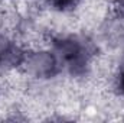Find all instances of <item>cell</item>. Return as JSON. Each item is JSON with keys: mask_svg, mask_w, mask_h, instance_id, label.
Returning <instances> with one entry per match:
<instances>
[{"mask_svg": "<svg viewBox=\"0 0 124 123\" xmlns=\"http://www.w3.org/2000/svg\"><path fill=\"white\" fill-rule=\"evenodd\" d=\"M79 0H48L49 6H52L56 10H68L78 4Z\"/></svg>", "mask_w": 124, "mask_h": 123, "instance_id": "2", "label": "cell"}, {"mask_svg": "<svg viewBox=\"0 0 124 123\" xmlns=\"http://www.w3.org/2000/svg\"><path fill=\"white\" fill-rule=\"evenodd\" d=\"M59 49L62 52V57L69 62L72 71H77L79 68L84 67V49L78 42H72V41H62L59 44Z\"/></svg>", "mask_w": 124, "mask_h": 123, "instance_id": "1", "label": "cell"}, {"mask_svg": "<svg viewBox=\"0 0 124 123\" xmlns=\"http://www.w3.org/2000/svg\"><path fill=\"white\" fill-rule=\"evenodd\" d=\"M118 88L124 93V70L121 71V74H120V78H118Z\"/></svg>", "mask_w": 124, "mask_h": 123, "instance_id": "3", "label": "cell"}]
</instances>
